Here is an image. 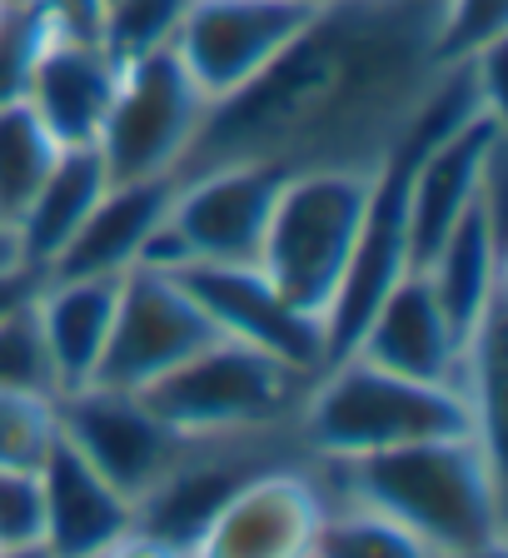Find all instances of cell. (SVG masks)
<instances>
[{
    "label": "cell",
    "mask_w": 508,
    "mask_h": 558,
    "mask_svg": "<svg viewBox=\"0 0 508 558\" xmlns=\"http://www.w3.org/2000/svg\"><path fill=\"white\" fill-rule=\"evenodd\" d=\"M434 31L439 0H319L244 90L209 105L174 180L215 165L374 174L449 75Z\"/></svg>",
    "instance_id": "cell-1"
},
{
    "label": "cell",
    "mask_w": 508,
    "mask_h": 558,
    "mask_svg": "<svg viewBox=\"0 0 508 558\" xmlns=\"http://www.w3.org/2000/svg\"><path fill=\"white\" fill-rule=\"evenodd\" d=\"M324 494L404 523L428 548H469L504 538L498 453L484 439H434L359 459H310Z\"/></svg>",
    "instance_id": "cell-2"
},
{
    "label": "cell",
    "mask_w": 508,
    "mask_h": 558,
    "mask_svg": "<svg viewBox=\"0 0 508 558\" xmlns=\"http://www.w3.org/2000/svg\"><path fill=\"white\" fill-rule=\"evenodd\" d=\"M289 434L304 459H359V453L463 439V434L484 439L474 404L459 384L409 379L359 354H344L314 374Z\"/></svg>",
    "instance_id": "cell-3"
},
{
    "label": "cell",
    "mask_w": 508,
    "mask_h": 558,
    "mask_svg": "<svg viewBox=\"0 0 508 558\" xmlns=\"http://www.w3.org/2000/svg\"><path fill=\"white\" fill-rule=\"evenodd\" d=\"M370 185L374 174L364 170H300L285 174L275 190L254 265L294 310L314 314L319 325L344 279Z\"/></svg>",
    "instance_id": "cell-4"
},
{
    "label": "cell",
    "mask_w": 508,
    "mask_h": 558,
    "mask_svg": "<svg viewBox=\"0 0 508 558\" xmlns=\"http://www.w3.org/2000/svg\"><path fill=\"white\" fill-rule=\"evenodd\" d=\"M314 374L275 360L240 339H215L180 369L140 389V399L185 439H230V434L289 429Z\"/></svg>",
    "instance_id": "cell-5"
},
{
    "label": "cell",
    "mask_w": 508,
    "mask_h": 558,
    "mask_svg": "<svg viewBox=\"0 0 508 558\" xmlns=\"http://www.w3.org/2000/svg\"><path fill=\"white\" fill-rule=\"evenodd\" d=\"M285 174L265 165H215L174 180L170 209L150 234L140 265H254L269 205Z\"/></svg>",
    "instance_id": "cell-6"
},
{
    "label": "cell",
    "mask_w": 508,
    "mask_h": 558,
    "mask_svg": "<svg viewBox=\"0 0 508 558\" xmlns=\"http://www.w3.org/2000/svg\"><path fill=\"white\" fill-rule=\"evenodd\" d=\"M209 116V100L185 75V65L170 50L140 56L120 65L110 110L100 120L95 150H100L110 180H150L174 174L190 155L199 125Z\"/></svg>",
    "instance_id": "cell-7"
},
{
    "label": "cell",
    "mask_w": 508,
    "mask_h": 558,
    "mask_svg": "<svg viewBox=\"0 0 508 558\" xmlns=\"http://www.w3.org/2000/svg\"><path fill=\"white\" fill-rule=\"evenodd\" d=\"M215 339H220V329L209 325V314L190 300V290L170 269L135 265L120 275L116 319H110L95 384L140 395Z\"/></svg>",
    "instance_id": "cell-8"
},
{
    "label": "cell",
    "mask_w": 508,
    "mask_h": 558,
    "mask_svg": "<svg viewBox=\"0 0 508 558\" xmlns=\"http://www.w3.org/2000/svg\"><path fill=\"white\" fill-rule=\"evenodd\" d=\"M329 513L319 474L310 459H275L254 469L220 513L185 548L190 558H310L319 523Z\"/></svg>",
    "instance_id": "cell-9"
},
{
    "label": "cell",
    "mask_w": 508,
    "mask_h": 558,
    "mask_svg": "<svg viewBox=\"0 0 508 558\" xmlns=\"http://www.w3.org/2000/svg\"><path fill=\"white\" fill-rule=\"evenodd\" d=\"M319 0H190L170 56L209 105L244 85L294 40Z\"/></svg>",
    "instance_id": "cell-10"
},
{
    "label": "cell",
    "mask_w": 508,
    "mask_h": 558,
    "mask_svg": "<svg viewBox=\"0 0 508 558\" xmlns=\"http://www.w3.org/2000/svg\"><path fill=\"white\" fill-rule=\"evenodd\" d=\"M60 434L130 504L145 499L180 464V453L190 449L185 434H174L140 395L100 389V384H85L75 395H60Z\"/></svg>",
    "instance_id": "cell-11"
},
{
    "label": "cell",
    "mask_w": 508,
    "mask_h": 558,
    "mask_svg": "<svg viewBox=\"0 0 508 558\" xmlns=\"http://www.w3.org/2000/svg\"><path fill=\"white\" fill-rule=\"evenodd\" d=\"M504 165V110H479L424 140L409 174V259L424 269L449 230L498 185Z\"/></svg>",
    "instance_id": "cell-12"
},
{
    "label": "cell",
    "mask_w": 508,
    "mask_h": 558,
    "mask_svg": "<svg viewBox=\"0 0 508 558\" xmlns=\"http://www.w3.org/2000/svg\"><path fill=\"white\" fill-rule=\"evenodd\" d=\"M170 275L185 284L190 300L209 314V325L225 339L265 349L304 374H319L329 364L324 325L314 314L294 310L259 265H180Z\"/></svg>",
    "instance_id": "cell-13"
},
{
    "label": "cell",
    "mask_w": 508,
    "mask_h": 558,
    "mask_svg": "<svg viewBox=\"0 0 508 558\" xmlns=\"http://www.w3.org/2000/svg\"><path fill=\"white\" fill-rule=\"evenodd\" d=\"M349 354L379 364V369L409 374V379L459 384L463 339L453 335L449 314L439 310L428 279L419 275V269H409V275L379 300V310L370 314V325L359 329Z\"/></svg>",
    "instance_id": "cell-14"
},
{
    "label": "cell",
    "mask_w": 508,
    "mask_h": 558,
    "mask_svg": "<svg viewBox=\"0 0 508 558\" xmlns=\"http://www.w3.org/2000/svg\"><path fill=\"white\" fill-rule=\"evenodd\" d=\"M120 81V60L95 40V35L60 31L46 40L40 60L25 85V105H31L40 125L60 140V145H95L100 120L110 110V95Z\"/></svg>",
    "instance_id": "cell-15"
},
{
    "label": "cell",
    "mask_w": 508,
    "mask_h": 558,
    "mask_svg": "<svg viewBox=\"0 0 508 558\" xmlns=\"http://www.w3.org/2000/svg\"><path fill=\"white\" fill-rule=\"evenodd\" d=\"M40 544L56 558H100L120 534L135 529V504L110 478L95 474L65 444V434L40 464Z\"/></svg>",
    "instance_id": "cell-16"
},
{
    "label": "cell",
    "mask_w": 508,
    "mask_h": 558,
    "mask_svg": "<svg viewBox=\"0 0 508 558\" xmlns=\"http://www.w3.org/2000/svg\"><path fill=\"white\" fill-rule=\"evenodd\" d=\"M174 195V174L150 180H110L95 209L70 234V244L50 259L46 275L56 279H95V275H125L140 265L150 234L160 230L165 209Z\"/></svg>",
    "instance_id": "cell-17"
},
{
    "label": "cell",
    "mask_w": 508,
    "mask_h": 558,
    "mask_svg": "<svg viewBox=\"0 0 508 558\" xmlns=\"http://www.w3.org/2000/svg\"><path fill=\"white\" fill-rule=\"evenodd\" d=\"M419 275L428 279V290L449 314L453 335L469 344L474 329L484 325V314L504 300V234H498V185L479 199L469 215L449 230V240L434 250Z\"/></svg>",
    "instance_id": "cell-18"
},
{
    "label": "cell",
    "mask_w": 508,
    "mask_h": 558,
    "mask_svg": "<svg viewBox=\"0 0 508 558\" xmlns=\"http://www.w3.org/2000/svg\"><path fill=\"white\" fill-rule=\"evenodd\" d=\"M116 294H120V275H95V279L46 275V284L35 294V319H40V335H46L60 395H75V389L95 384L105 339H110V319H116Z\"/></svg>",
    "instance_id": "cell-19"
},
{
    "label": "cell",
    "mask_w": 508,
    "mask_h": 558,
    "mask_svg": "<svg viewBox=\"0 0 508 558\" xmlns=\"http://www.w3.org/2000/svg\"><path fill=\"white\" fill-rule=\"evenodd\" d=\"M105 185H110V170H105L95 145H65V150L56 155L46 180L35 185V195L25 199V209L15 215L21 250L40 275H46L50 259L70 244V234L81 230V220L95 209V199L105 195Z\"/></svg>",
    "instance_id": "cell-20"
},
{
    "label": "cell",
    "mask_w": 508,
    "mask_h": 558,
    "mask_svg": "<svg viewBox=\"0 0 508 558\" xmlns=\"http://www.w3.org/2000/svg\"><path fill=\"white\" fill-rule=\"evenodd\" d=\"M60 150L65 145L40 125V116L25 100L0 105V220L5 225H15V215L35 195V185L46 180Z\"/></svg>",
    "instance_id": "cell-21"
},
{
    "label": "cell",
    "mask_w": 508,
    "mask_h": 558,
    "mask_svg": "<svg viewBox=\"0 0 508 558\" xmlns=\"http://www.w3.org/2000/svg\"><path fill=\"white\" fill-rule=\"evenodd\" d=\"M434 548L424 538H414L404 523L384 519L374 509H359V504H335L319 523V538H314L310 558H428Z\"/></svg>",
    "instance_id": "cell-22"
},
{
    "label": "cell",
    "mask_w": 508,
    "mask_h": 558,
    "mask_svg": "<svg viewBox=\"0 0 508 558\" xmlns=\"http://www.w3.org/2000/svg\"><path fill=\"white\" fill-rule=\"evenodd\" d=\"M190 0H105L100 21H95V40L125 65V60L170 50L180 25H185Z\"/></svg>",
    "instance_id": "cell-23"
},
{
    "label": "cell",
    "mask_w": 508,
    "mask_h": 558,
    "mask_svg": "<svg viewBox=\"0 0 508 558\" xmlns=\"http://www.w3.org/2000/svg\"><path fill=\"white\" fill-rule=\"evenodd\" d=\"M60 439V399L0 389V469H40Z\"/></svg>",
    "instance_id": "cell-24"
},
{
    "label": "cell",
    "mask_w": 508,
    "mask_h": 558,
    "mask_svg": "<svg viewBox=\"0 0 508 558\" xmlns=\"http://www.w3.org/2000/svg\"><path fill=\"white\" fill-rule=\"evenodd\" d=\"M40 294V290H35ZM0 389H21V395H50L60 399L56 364H50L46 335L35 319V300L11 310L0 319Z\"/></svg>",
    "instance_id": "cell-25"
},
{
    "label": "cell",
    "mask_w": 508,
    "mask_h": 558,
    "mask_svg": "<svg viewBox=\"0 0 508 558\" xmlns=\"http://www.w3.org/2000/svg\"><path fill=\"white\" fill-rule=\"evenodd\" d=\"M498 46H508V0H439V65H469Z\"/></svg>",
    "instance_id": "cell-26"
},
{
    "label": "cell",
    "mask_w": 508,
    "mask_h": 558,
    "mask_svg": "<svg viewBox=\"0 0 508 558\" xmlns=\"http://www.w3.org/2000/svg\"><path fill=\"white\" fill-rule=\"evenodd\" d=\"M50 35H56V21L35 0H11V11L0 15V105L25 100L31 70Z\"/></svg>",
    "instance_id": "cell-27"
},
{
    "label": "cell",
    "mask_w": 508,
    "mask_h": 558,
    "mask_svg": "<svg viewBox=\"0 0 508 558\" xmlns=\"http://www.w3.org/2000/svg\"><path fill=\"white\" fill-rule=\"evenodd\" d=\"M40 469H0V548L40 544Z\"/></svg>",
    "instance_id": "cell-28"
},
{
    "label": "cell",
    "mask_w": 508,
    "mask_h": 558,
    "mask_svg": "<svg viewBox=\"0 0 508 558\" xmlns=\"http://www.w3.org/2000/svg\"><path fill=\"white\" fill-rule=\"evenodd\" d=\"M100 558H190V554L165 544V538H155V534H145V529H130V534H120Z\"/></svg>",
    "instance_id": "cell-29"
},
{
    "label": "cell",
    "mask_w": 508,
    "mask_h": 558,
    "mask_svg": "<svg viewBox=\"0 0 508 558\" xmlns=\"http://www.w3.org/2000/svg\"><path fill=\"white\" fill-rule=\"evenodd\" d=\"M60 31H75V35H95V21H100V5L95 0H35Z\"/></svg>",
    "instance_id": "cell-30"
},
{
    "label": "cell",
    "mask_w": 508,
    "mask_h": 558,
    "mask_svg": "<svg viewBox=\"0 0 508 558\" xmlns=\"http://www.w3.org/2000/svg\"><path fill=\"white\" fill-rule=\"evenodd\" d=\"M46 284V275L40 269H15V275H0V319L11 310H21L25 300H35V290Z\"/></svg>",
    "instance_id": "cell-31"
},
{
    "label": "cell",
    "mask_w": 508,
    "mask_h": 558,
    "mask_svg": "<svg viewBox=\"0 0 508 558\" xmlns=\"http://www.w3.org/2000/svg\"><path fill=\"white\" fill-rule=\"evenodd\" d=\"M15 269H35L31 259H25L21 250V234H15V225L0 220V275H15Z\"/></svg>",
    "instance_id": "cell-32"
},
{
    "label": "cell",
    "mask_w": 508,
    "mask_h": 558,
    "mask_svg": "<svg viewBox=\"0 0 508 558\" xmlns=\"http://www.w3.org/2000/svg\"><path fill=\"white\" fill-rule=\"evenodd\" d=\"M428 558H508L504 538H494V544H469V548H434Z\"/></svg>",
    "instance_id": "cell-33"
},
{
    "label": "cell",
    "mask_w": 508,
    "mask_h": 558,
    "mask_svg": "<svg viewBox=\"0 0 508 558\" xmlns=\"http://www.w3.org/2000/svg\"><path fill=\"white\" fill-rule=\"evenodd\" d=\"M0 558H56L46 544H21V548H0Z\"/></svg>",
    "instance_id": "cell-34"
},
{
    "label": "cell",
    "mask_w": 508,
    "mask_h": 558,
    "mask_svg": "<svg viewBox=\"0 0 508 558\" xmlns=\"http://www.w3.org/2000/svg\"><path fill=\"white\" fill-rule=\"evenodd\" d=\"M5 11H11V0H0V15H5Z\"/></svg>",
    "instance_id": "cell-35"
},
{
    "label": "cell",
    "mask_w": 508,
    "mask_h": 558,
    "mask_svg": "<svg viewBox=\"0 0 508 558\" xmlns=\"http://www.w3.org/2000/svg\"><path fill=\"white\" fill-rule=\"evenodd\" d=\"M95 5H105V0H95Z\"/></svg>",
    "instance_id": "cell-36"
}]
</instances>
